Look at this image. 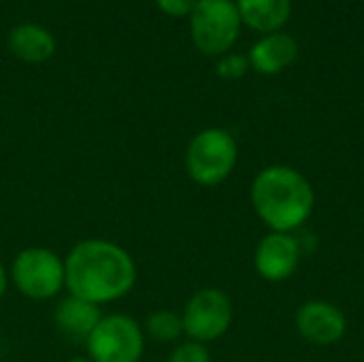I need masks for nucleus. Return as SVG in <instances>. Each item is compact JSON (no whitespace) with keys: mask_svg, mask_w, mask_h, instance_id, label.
Wrapping results in <instances>:
<instances>
[{"mask_svg":"<svg viewBox=\"0 0 364 362\" xmlns=\"http://www.w3.org/2000/svg\"><path fill=\"white\" fill-rule=\"evenodd\" d=\"M68 294L98 307L115 303L136 286V262L115 241L83 239L64 256Z\"/></svg>","mask_w":364,"mask_h":362,"instance_id":"obj_1","label":"nucleus"},{"mask_svg":"<svg viewBox=\"0 0 364 362\" xmlns=\"http://www.w3.org/2000/svg\"><path fill=\"white\" fill-rule=\"evenodd\" d=\"M252 205L271 233H292L311 218L316 192L301 171L275 164L256 175Z\"/></svg>","mask_w":364,"mask_h":362,"instance_id":"obj_2","label":"nucleus"},{"mask_svg":"<svg viewBox=\"0 0 364 362\" xmlns=\"http://www.w3.org/2000/svg\"><path fill=\"white\" fill-rule=\"evenodd\" d=\"M239 147L224 128H205L192 137L186 149V171L198 186H220L237 166Z\"/></svg>","mask_w":364,"mask_h":362,"instance_id":"obj_3","label":"nucleus"},{"mask_svg":"<svg viewBox=\"0 0 364 362\" xmlns=\"http://www.w3.org/2000/svg\"><path fill=\"white\" fill-rule=\"evenodd\" d=\"M9 282L30 301L55 299L66 288L64 258L49 247H26L13 258Z\"/></svg>","mask_w":364,"mask_h":362,"instance_id":"obj_4","label":"nucleus"},{"mask_svg":"<svg viewBox=\"0 0 364 362\" xmlns=\"http://www.w3.org/2000/svg\"><path fill=\"white\" fill-rule=\"evenodd\" d=\"M188 19L194 47L211 58L228 53L243 26L235 0H198Z\"/></svg>","mask_w":364,"mask_h":362,"instance_id":"obj_5","label":"nucleus"},{"mask_svg":"<svg viewBox=\"0 0 364 362\" xmlns=\"http://www.w3.org/2000/svg\"><path fill=\"white\" fill-rule=\"evenodd\" d=\"M92 362H141L145 352L143 326L126 314L102 316L85 341Z\"/></svg>","mask_w":364,"mask_h":362,"instance_id":"obj_6","label":"nucleus"},{"mask_svg":"<svg viewBox=\"0 0 364 362\" xmlns=\"http://www.w3.org/2000/svg\"><path fill=\"white\" fill-rule=\"evenodd\" d=\"M183 335L196 344H211L232 324V301L220 288H203L190 297L181 312Z\"/></svg>","mask_w":364,"mask_h":362,"instance_id":"obj_7","label":"nucleus"},{"mask_svg":"<svg viewBox=\"0 0 364 362\" xmlns=\"http://www.w3.org/2000/svg\"><path fill=\"white\" fill-rule=\"evenodd\" d=\"M299 335L314 346H335L346 337V314L328 301H309L296 314Z\"/></svg>","mask_w":364,"mask_h":362,"instance_id":"obj_8","label":"nucleus"},{"mask_svg":"<svg viewBox=\"0 0 364 362\" xmlns=\"http://www.w3.org/2000/svg\"><path fill=\"white\" fill-rule=\"evenodd\" d=\"M301 245L290 233H271L267 235L254 254L256 271L267 282H284L299 269Z\"/></svg>","mask_w":364,"mask_h":362,"instance_id":"obj_9","label":"nucleus"},{"mask_svg":"<svg viewBox=\"0 0 364 362\" xmlns=\"http://www.w3.org/2000/svg\"><path fill=\"white\" fill-rule=\"evenodd\" d=\"M296 58L299 43L292 34L284 30L262 34V38H258L247 53L250 68H254L260 75H277L286 70Z\"/></svg>","mask_w":364,"mask_h":362,"instance_id":"obj_10","label":"nucleus"},{"mask_svg":"<svg viewBox=\"0 0 364 362\" xmlns=\"http://www.w3.org/2000/svg\"><path fill=\"white\" fill-rule=\"evenodd\" d=\"M102 318V309L94 303H87L83 299H77L73 294H68L66 299H62L53 312V322L55 329L70 341H79L85 344L87 337L92 335V331L96 329V324Z\"/></svg>","mask_w":364,"mask_h":362,"instance_id":"obj_11","label":"nucleus"},{"mask_svg":"<svg viewBox=\"0 0 364 362\" xmlns=\"http://www.w3.org/2000/svg\"><path fill=\"white\" fill-rule=\"evenodd\" d=\"M9 51L26 64H43L55 53L53 34L41 23H19L9 32Z\"/></svg>","mask_w":364,"mask_h":362,"instance_id":"obj_12","label":"nucleus"},{"mask_svg":"<svg viewBox=\"0 0 364 362\" xmlns=\"http://www.w3.org/2000/svg\"><path fill=\"white\" fill-rule=\"evenodd\" d=\"M235 4L243 26L260 34L279 32L292 13V0H235Z\"/></svg>","mask_w":364,"mask_h":362,"instance_id":"obj_13","label":"nucleus"},{"mask_svg":"<svg viewBox=\"0 0 364 362\" xmlns=\"http://www.w3.org/2000/svg\"><path fill=\"white\" fill-rule=\"evenodd\" d=\"M145 337H149L156 344H175L183 335V322L181 314H175L171 309H160L147 316L143 324Z\"/></svg>","mask_w":364,"mask_h":362,"instance_id":"obj_14","label":"nucleus"},{"mask_svg":"<svg viewBox=\"0 0 364 362\" xmlns=\"http://www.w3.org/2000/svg\"><path fill=\"white\" fill-rule=\"evenodd\" d=\"M250 70V60L247 55H241V53H224L218 58V64H215V73L226 79V81H235V79H241L245 73Z\"/></svg>","mask_w":364,"mask_h":362,"instance_id":"obj_15","label":"nucleus"},{"mask_svg":"<svg viewBox=\"0 0 364 362\" xmlns=\"http://www.w3.org/2000/svg\"><path fill=\"white\" fill-rule=\"evenodd\" d=\"M166 362H211V354L205 344H196L188 339L175 346V350L168 354Z\"/></svg>","mask_w":364,"mask_h":362,"instance_id":"obj_16","label":"nucleus"},{"mask_svg":"<svg viewBox=\"0 0 364 362\" xmlns=\"http://www.w3.org/2000/svg\"><path fill=\"white\" fill-rule=\"evenodd\" d=\"M198 0H156L158 9L168 17H190Z\"/></svg>","mask_w":364,"mask_h":362,"instance_id":"obj_17","label":"nucleus"},{"mask_svg":"<svg viewBox=\"0 0 364 362\" xmlns=\"http://www.w3.org/2000/svg\"><path fill=\"white\" fill-rule=\"evenodd\" d=\"M6 288H9V271L4 269V265H2V260H0V299L4 297Z\"/></svg>","mask_w":364,"mask_h":362,"instance_id":"obj_18","label":"nucleus"},{"mask_svg":"<svg viewBox=\"0 0 364 362\" xmlns=\"http://www.w3.org/2000/svg\"><path fill=\"white\" fill-rule=\"evenodd\" d=\"M66 362H92L90 358H83V356H77V358H70V361Z\"/></svg>","mask_w":364,"mask_h":362,"instance_id":"obj_19","label":"nucleus"}]
</instances>
